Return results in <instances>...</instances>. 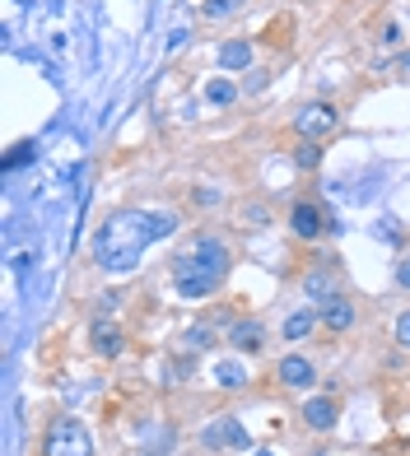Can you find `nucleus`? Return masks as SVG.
Segmentation results:
<instances>
[{
  "label": "nucleus",
  "mask_w": 410,
  "mask_h": 456,
  "mask_svg": "<svg viewBox=\"0 0 410 456\" xmlns=\"http://www.w3.org/2000/svg\"><path fill=\"white\" fill-rule=\"evenodd\" d=\"M177 228L173 215H163V210H121L112 215L108 224L98 228V238H94V261L102 265V271H117V275H127L140 265V256L150 252L154 242H163Z\"/></svg>",
  "instance_id": "nucleus-1"
},
{
  "label": "nucleus",
  "mask_w": 410,
  "mask_h": 456,
  "mask_svg": "<svg viewBox=\"0 0 410 456\" xmlns=\"http://www.w3.org/2000/svg\"><path fill=\"white\" fill-rule=\"evenodd\" d=\"M229 247H224L219 238H196L187 252H182L173 261V284H177V294L182 298H205V294H215L219 280L229 275Z\"/></svg>",
  "instance_id": "nucleus-2"
},
{
  "label": "nucleus",
  "mask_w": 410,
  "mask_h": 456,
  "mask_svg": "<svg viewBox=\"0 0 410 456\" xmlns=\"http://www.w3.org/2000/svg\"><path fill=\"white\" fill-rule=\"evenodd\" d=\"M43 456H94L89 428L79 419H70V414H56L43 433Z\"/></svg>",
  "instance_id": "nucleus-3"
},
{
  "label": "nucleus",
  "mask_w": 410,
  "mask_h": 456,
  "mask_svg": "<svg viewBox=\"0 0 410 456\" xmlns=\"http://www.w3.org/2000/svg\"><path fill=\"white\" fill-rule=\"evenodd\" d=\"M340 126V112L332 108V102H308V108L294 117V131L303 140H322V135H332Z\"/></svg>",
  "instance_id": "nucleus-4"
},
{
  "label": "nucleus",
  "mask_w": 410,
  "mask_h": 456,
  "mask_svg": "<svg viewBox=\"0 0 410 456\" xmlns=\"http://www.w3.org/2000/svg\"><path fill=\"white\" fill-rule=\"evenodd\" d=\"M201 443L205 447H248V433H242V424L234 419V414H219L215 424H205V433H201Z\"/></svg>",
  "instance_id": "nucleus-5"
},
{
  "label": "nucleus",
  "mask_w": 410,
  "mask_h": 456,
  "mask_svg": "<svg viewBox=\"0 0 410 456\" xmlns=\"http://www.w3.org/2000/svg\"><path fill=\"white\" fill-rule=\"evenodd\" d=\"M275 378H280V387H290V391H308L317 382V372H313V363H308L303 354H290V359H280Z\"/></svg>",
  "instance_id": "nucleus-6"
},
{
  "label": "nucleus",
  "mask_w": 410,
  "mask_h": 456,
  "mask_svg": "<svg viewBox=\"0 0 410 456\" xmlns=\"http://www.w3.org/2000/svg\"><path fill=\"white\" fill-rule=\"evenodd\" d=\"M290 228H294V238H303V242H313L322 228H326V219H322V210L317 205H308V200H299L294 210H290Z\"/></svg>",
  "instance_id": "nucleus-7"
},
{
  "label": "nucleus",
  "mask_w": 410,
  "mask_h": 456,
  "mask_svg": "<svg viewBox=\"0 0 410 456\" xmlns=\"http://www.w3.org/2000/svg\"><path fill=\"white\" fill-rule=\"evenodd\" d=\"M317 322H322L326 330H350V326H355V307H350V303H345V298L336 294V298H326V303H322Z\"/></svg>",
  "instance_id": "nucleus-8"
},
{
  "label": "nucleus",
  "mask_w": 410,
  "mask_h": 456,
  "mask_svg": "<svg viewBox=\"0 0 410 456\" xmlns=\"http://www.w3.org/2000/svg\"><path fill=\"white\" fill-rule=\"evenodd\" d=\"M303 424L313 428V433H326V428L336 424V401L332 396H313V401L303 405Z\"/></svg>",
  "instance_id": "nucleus-9"
},
{
  "label": "nucleus",
  "mask_w": 410,
  "mask_h": 456,
  "mask_svg": "<svg viewBox=\"0 0 410 456\" xmlns=\"http://www.w3.org/2000/svg\"><path fill=\"white\" fill-rule=\"evenodd\" d=\"M89 340H94V354H102V359L121 354V326H112V322H94Z\"/></svg>",
  "instance_id": "nucleus-10"
},
{
  "label": "nucleus",
  "mask_w": 410,
  "mask_h": 456,
  "mask_svg": "<svg viewBox=\"0 0 410 456\" xmlns=\"http://www.w3.org/2000/svg\"><path fill=\"white\" fill-rule=\"evenodd\" d=\"M229 340H234L238 349H261V345H266V330H261V322H252V317H238V322L229 326Z\"/></svg>",
  "instance_id": "nucleus-11"
},
{
  "label": "nucleus",
  "mask_w": 410,
  "mask_h": 456,
  "mask_svg": "<svg viewBox=\"0 0 410 456\" xmlns=\"http://www.w3.org/2000/svg\"><path fill=\"white\" fill-rule=\"evenodd\" d=\"M248 66H252V43L234 37V43L219 47V70H248Z\"/></svg>",
  "instance_id": "nucleus-12"
},
{
  "label": "nucleus",
  "mask_w": 410,
  "mask_h": 456,
  "mask_svg": "<svg viewBox=\"0 0 410 456\" xmlns=\"http://www.w3.org/2000/svg\"><path fill=\"white\" fill-rule=\"evenodd\" d=\"M215 382L224 391H242V387H248V368L234 363V359H224V363H215Z\"/></svg>",
  "instance_id": "nucleus-13"
},
{
  "label": "nucleus",
  "mask_w": 410,
  "mask_h": 456,
  "mask_svg": "<svg viewBox=\"0 0 410 456\" xmlns=\"http://www.w3.org/2000/svg\"><path fill=\"white\" fill-rule=\"evenodd\" d=\"M303 289H308V298H317V303H326V298H336V280L326 275V271H313L303 280Z\"/></svg>",
  "instance_id": "nucleus-14"
},
{
  "label": "nucleus",
  "mask_w": 410,
  "mask_h": 456,
  "mask_svg": "<svg viewBox=\"0 0 410 456\" xmlns=\"http://www.w3.org/2000/svg\"><path fill=\"white\" fill-rule=\"evenodd\" d=\"M313 313H294V317H284V340H303L308 330H313Z\"/></svg>",
  "instance_id": "nucleus-15"
},
{
  "label": "nucleus",
  "mask_w": 410,
  "mask_h": 456,
  "mask_svg": "<svg viewBox=\"0 0 410 456\" xmlns=\"http://www.w3.org/2000/svg\"><path fill=\"white\" fill-rule=\"evenodd\" d=\"M210 336H215V326H192L187 336H182V345H187L192 354H201V349H210V345H215Z\"/></svg>",
  "instance_id": "nucleus-16"
},
{
  "label": "nucleus",
  "mask_w": 410,
  "mask_h": 456,
  "mask_svg": "<svg viewBox=\"0 0 410 456\" xmlns=\"http://www.w3.org/2000/svg\"><path fill=\"white\" fill-rule=\"evenodd\" d=\"M205 98H210V102H219V108H224V102H234V98H238V89L229 85V79H210V85H205Z\"/></svg>",
  "instance_id": "nucleus-17"
},
{
  "label": "nucleus",
  "mask_w": 410,
  "mask_h": 456,
  "mask_svg": "<svg viewBox=\"0 0 410 456\" xmlns=\"http://www.w3.org/2000/svg\"><path fill=\"white\" fill-rule=\"evenodd\" d=\"M294 163H299V168H317V163H322V150H317V140H303L299 150H294Z\"/></svg>",
  "instance_id": "nucleus-18"
},
{
  "label": "nucleus",
  "mask_w": 410,
  "mask_h": 456,
  "mask_svg": "<svg viewBox=\"0 0 410 456\" xmlns=\"http://www.w3.org/2000/svg\"><path fill=\"white\" fill-rule=\"evenodd\" d=\"M238 10H242V0H205V14H210V19H229Z\"/></svg>",
  "instance_id": "nucleus-19"
},
{
  "label": "nucleus",
  "mask_w": 410,
  "mask_h": 456,
  "mask_svg": "<svg viewBox=\"0 0 410 456\" xmlns=\"http://www.w3.org/2000/svg\"><path fill=\"white\" fill-rule=\"evenodd\" d=\"M29 159H33V144H19V150L5 159V168H19V163H29Z\"/></svg>",
  "instance_id": "nucleus-20"
},
{
  "label": "nucleus",
  "mask_w": 410,
  "mask_h": 456,
  "mask_svg": "<svg viewBox=\"0 0 410 456\" xmlns=\"http://www.w3.org/2000/svg\"><path fill=\"white\" fill-rule=\"evenodd\" d=\"M397 345H401V349H410V313H406V317H397Z\"/></svg>",
  "instance_id": "nucleus-21"
},
{
  "label": "nucleus",
  "mask_w": 410,
  "mask_h": 456,
  "mask_svg": "<svg viewBox=\"0 0 410 456\" xmlns=\"http://www.w3.org/2000/svg\"><path fill=\"white\" fill-rule=\"evenodd\" d=\"M242 89H248V94H261V89H266V75H261V70L248 75V85H242Z\"/></svg>",
  "instance_id": "nucleus-22"
},
{
  "label": "nucleus",
  "mask_w": 410,
  "mask_h": 456,
  "mask_svg": "<svg viewBox=\"0 0 410 456\" xmlns=\"http://www.w3.org/2000/svg\"><path fill=\"white\" fill-rule=\"evenodd\" d=\"M397 284H401V289H410V256L401 261V271H397Z\"/></svg>",
  "instance_id": "nucleus-23"
},
{
  "label": "nucleus",
  "mask_w": 410,
  "mask_h": 456,
  "mask_svg": "<svg viewBox=\"0 0 410 456\" xmlns=\"http://www.w3.org/2000/svg\"><path fill=\"white\" fill-rule=\"evenodd\" d=\"M401 75L410 79V56H401Z\"/></svg>",
  "instance_id": "nucleus-24"
},
{
  "label": "nucleus",
  "mask_w": 410,
  "mask_h": 456,
  "mask_svg": "<svg viewBox=\"0 0 410 456\" xmlns=\"http://www.w3.org/2000/svg\"><path fill=\"white\" fill-rule=\"evenodd\" d=\"M257 456H275V452H266V447H257Z\"/></svg>",
  "instance_id": "nucleus-25"
}]
</instances>
